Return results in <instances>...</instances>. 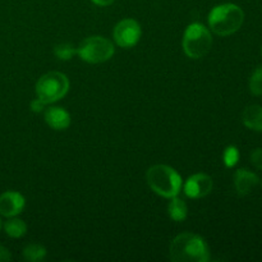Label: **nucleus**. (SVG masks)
Returning a JSON list of instances; mask_svg holds the SVG:
<instances>
[{"mask_svg":"<svg viewBox=\"0 0 262 262\" xmlns=\"http://www.w3.org/2000/svg\"><path fill=\"white\" fill-rule=\"evenodd\" d=\"M170 258L174 262H207L210 250L205 239L193 233H182L170 243Z\"/></svg>","mask_w":262,"mask_h":262,"instance_id":"f257e3e1","label":"nucleus"},{"mask_svg":"<svg viewBox=\"0 0 262 262\" xmlns=\"http://www.w3.org/2000/svg\"><path fill=\"white\" fill-rule=\"evenodd\" d=\"M245 22V13L238 5L227 3L215 7L209 14V25L217 36H229L237 32Z\"/></svg>","mask_w":262,"mask_h":262,"instance_id":"f03ea898","label":"nucleus"},{"mask_svg":"<svg viewBox=\"0 0 262 262\" xmlns=\"http://www.w3.org/2000/svg\"><path fill=\"white\" fill-rule=\"evenodd\" d=\"M147 183L150 188L159 196L165 199L178 196L182 188V177L178 171L168 165H154L148 169Z\"/></svg>","mask_w":262,"mask_h":262,"instance_id":"7ed1b4c3","label":"nucleus"},{"mask_svg":"<svg viewBox=\"0 0 262 262\" xmlns=\"http://www.w3.org/2000/svg\"><path fill=\"white\" fill-rule=\"evenodd\" d=\"M69 91V81L60 72H49L36 83V95L45 104H53L63 99Z\"/></svg>","mask_w":262,"mask_h":262,"instance_id":"20e7f679","label":"nucleus"},{"mask_svg":"<svg viewBox=\"0 0 262 262\" xmlns=\"http://www.w3.org/2000/svg\"><path fill=\"white\" fill-rule=\"evenodd\" d=\"M212 36L201 23H192L187 27L183 37V50L192 59H201L210 51Z\"/></svg>","mask_w":262,"mask_h":262,"instance_id":"39448f33","label":"nucleus"},{"mask_svg":"<svg viewBox=\"0 0 262 262\" xmlns=\"http://www.w3.org/2000/svg\"><path fill=\"white\" fill-rule=\"evenodd\" d=\"M77 54L87 63H104L114 55V45L102 36H91L82 41L77 49Z\"/></svg>","mask_w":262,"mask_h":262,"instance_id":"423d86ee","label":"nucleus"},{"mask_svg":"<svg viewBox=\"0 0 262 262\" xmlns=\"http://www.w3.org/2000/svg\"><path fill=\"white\" fill-rule=\"evenodd\" d=\"M141 26L135 19H123L114 28V40L120 48H132L141 38Z\"/></svg>","mask_w":262,"mask_h":262,"instance_id":"0eeeda50","label":"nucleus"},{"mask_svg":"<svg viewBox=\"0 0 262 262\" xmlns=\"http://www.w3.org/2000/svg\"><path fill=\"white\" fill-rule=\"evenodd\" d=\"M212 187H214V183H212L211 177L199 173L187 179L184 184V193L189 199H202L212 191Z\"/></svg>","mask_w":262,"mask_h":262,"instance_id":"6e6552de","label":"nucleus"},{"mask_svg":"<svg viewBox=\"0 0 262 262\" xmlns=\"http://www.w3.org/2000/svg\"><path fill=\"white\" fill-rule=\"evenodd\" d=\"M25 197L14 191H7L0 194V215L5 217L17 216L25 209Z\"/></svg>","mask_w":262,"mask_h":262,"instance_id":"1a4fd4ad","label":"nucleus"},{"mask_svg":"<svg viewBox=\"0 0 262 262\" xmlns=\"http://www.w3.org/2000/svg\"><path fill=\"white\" fill-rule=\"evenodd\" d=\"M260 183V178L247 169H238L234 174V186L238 194L247 196Z\"/></svg>","mask_w":262,"mask_h":262,"instance_id":"9d476101","label":"nucleus"},{"mask_svg":"<svg viewBox=\"0 0 262 262\" xmlns=\"http://www.w3.org/2000/svg\"><path fill=\"white\" fill-rule=\"evenodd\" d=\"M45 122L55 130H64L71 125V115L63 107L51 106L45 112Z\"/></svg>","mask_w":262,"mask_h":262,"instance_id":"9b49d317","label":"nucleus"},{"mask_svg":"<svg viewBox=\"0 0 262 262\" xmlns=\"http://www.w3.org/2000/svg\"><path fill=\"white\" fill-rule=\"evenodd\" d=\"M243 124L256 132H262V106L251 105L245 109L242 114Z\"/></svg>","mask_w":262,"mask_h":262,"instance_id":"f8f14e48","label":"nucleus"},{"mask_svg":"<svg viewBox=\"0 0 262 262\" xmlns=\"http://www.w3.org/2000/svg\"><path fill=\"white\" fill-rule=\"evenodd\" d=\"M168 212L170 219H173L174 222H183L186 220L187 214H188V209H187L186 202L182 199L178 197H171V201L169 202L168 206Z\"/></svg>","mask_w":262,"mask_h":262,"instance_id":"ddd939ff","label":"nucleus"},{"mask_svg":"<svg viewBox=\"0 0 262 262\" xmlns=\"http://www.w3.org/2000/svg\"><path fill=\"white\" fill-rule=\"evenodd\" d=\"M4 230L9 237L20 238L27 232V225H26V223L23 220L13 216L4 223Z\"/></svg>","mask_w":262,"mask_h":262,"instance_id":"4468645a","label":"nucleus"},{"mask_svg":"<svg viewBox=\"0 0 262 262\" xmlns=\"http://www.w3.org/2000/svg\"><path fill=\"white\" fill-rule=\"evenodd\" d=\"M46 256V250L40 245H30L23 250V257L25 260L31 262L41 261Z\"/></svg>","mask_w":262,"mask_h":262,"instance_id":"2eb2a0df","label":"nucleus"},{"mask_svg":"<svg viewBox=\"0 0 262 262\" xmlns=\"http://www.w3.org/2000/svg\"><path fill=\"white\" fill-rule=\"evenodd\" d=\"M54 54L60 60H71L77 54V49L71 43H59L54 48Z\"/></svg>","mask_w":262,"mask_h":262,"instance_id":"dca6fc26","label":"nucleus"},{"mask_svg":"<svg viewBox=\"0 0 262 262\" xmlns=\"http://www.w3.org/2000/svg\"><path fill=\"white\" fill-rule=\"evenodd\" d=\"M250 91L255 96L262 95V66L257 67L250 78Z\"/></svg>","mask_w":262,"mask_h":262,"instance_id":"f3484780","label":"nucleus"},{"mask_svg":"<svg viewBox=\"0 0 262 262\" xmlns=\"http://www.w3.org/2000/svg\"><path fill=\"white\" fill-rule=\"evenodd\" d=\"M223 160H224L225 166L233 168L238 163V160H239V151H238V148L235 146H229V147L225 148Z\"/></svg>","mask_w":262,"mask_h":262,"instance_id":"a211bd4d","label":"nucleus"},{"mask_svg":"<svg viewBox=\"0 0 262 262\" xmlns=\"http://www.w3.org/2000/svg\"><path fill=\"white\" fill-rule=\"evenodd\" d=\"M251 161H252V164L256 168L262 170V148H256V150L251 154Z\"/></svg>","mask_w":262,"mask_h":262,"instance_id":"6ab92c4d","label":"nucleus"},{"mask_svg":"<svg viewBox=\"0 0 262 262\" xmlns=\"http://www.w3.org/2000/svg\"><path fill=\"white\" fill-rule=\"evenodd\" d=\"M45 105H46L45 102L37 97V99L32 100V102H31V110H32L33 113H40V112H42L43 107H45Z\"/></svg>","mask_w":262,"mask_h":262,"instance_id":"aec40b11","label":"nucleus"},{"mask_svg":"<svg viewBox=\"0 0 262 262\" xmlns=\"http://www.w3.org/2000/svg\"><path fill=\"white\" fill-rule=\"evenodd\" d=\"M12 260V255H10V251L8 248H5L4 246L0 245V262H7Z\"/></svg>","mask_w":262,"mask_h":262,"instance_id":"412c9836","label":"nucleus"},{"mask_svg":"<svg viewBox=\"0 0 262 262\" xmlns=\"http://www.w3.org/2000/svg\"><path fill=\"white\" fill-rule=\"evenodd\" d=\"M115 0H92V3L96 5H99V7H107V5L113 4Z\"/></svg>","mask_w":262,"mask_h":262,"instance_id":"4be33fe9","label":"nucleus"},{"mask_svg":"<svg viewBox=\"0 0 262 262\" xmlns=\"http://www.w3.org/2000/svg\"><path fill=\"white\" fill-rule=\"evenodd\" d=\"M0 228H2V220H0Z\"/></svg>","mask_w":262,"mask_h":262,"instance_id":"5701e85b","label":"nucleus"}]
</instances>
